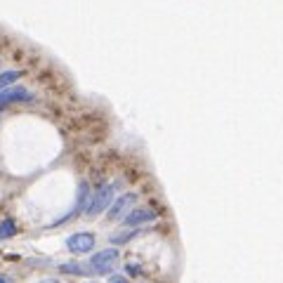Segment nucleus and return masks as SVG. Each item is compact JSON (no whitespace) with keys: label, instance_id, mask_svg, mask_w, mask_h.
<instances>
[{"label":"nucleus","instance_id":"obj_1","mask_svg":"<svg viewBox=\"0 0 283 283\" xmlns=\"http://www.w3.org/2000/svg\"><path fill=\"white\" fill-rule=\"evenodd\" d=\"M118 257H121V255H118V250H116V248L99 250V253H95L92 260H90V272H92V274H99V276L109 274V272L118 265Z\"/></svg>","mask_w":283,"mask_h":283},{"label":"nucleus","instance_id":"obj_2","mask_svg":"<svg viewBox=\"0 0 283 283\" xmlns=\"http://www.w3.org/2000/svg\"><path fill=\"white\" fill-rule=\"evenodd\" d=\"M114 189H116L114 184H104L102 189H97L95 196H92V201L85 205V215H88V217H95L99 212H104L106 208L111 205V201H114Z\"/></svg>","mask_w":283,"mask_h":283},{"label":"nucleus","instance_id":"obj_3","mask_svg":"<svg viewBox=\"0 0 283 283\" xmlns=\"http://www.w3.org/2000/svg\"><path fill=\"white\" fill-rule=\"evenodd\" d=\"M95 246H97V241H95V236L90 231H78V234H71L69 239H66V248H69L73 255H85Z\"/></svg>","mask_w":283,"mask_h":283},{"label":"nucleus","instance_id":"obj_4","mask_svg":"<svg viewBox=\"0 0 283 283\" xmlns=\"http://www.w3.org/2000/svg\"><path fill=\"white\" fill-rule=\"evenodd\" d=\"M153 220H156V210H151V208H133L128 215H123L125 227H140V224H146V222Z\"/></svg>","mask_w":283,"mask_h":283},{"label":"nucleus","instance_id":"obj_5","mask_svg":"<svg viewBox=\"0 0 283 283\" xmlns=\"http://www.w3.org/2000/svg\"><path fill=\"white\" fill-rule=\"evenodd\" d=\"M33 95L24 88H2L0 90V106L19 104V102H31Z\"/></svg>","mask_w":283,"mask_h":283},{"label":"nucleus","instance_id":"obj_6","mask_svg":"<svg viewBox=\"0 0 283 283\" xmlns=\"http://www.w3.org/2000/svg\"><path fill=\"white\" fill-rule=\"evenodd\" d=\"M135 203V194H123V196H118L114 203L109 205V210H106V217L109 220H121L125 215V210L130 208V205Z\"/></svg>","mask_w":283,"mask_h":283},{"label":"nucleus","instance_id":"obj_7","mask_svg":"<svg viewBox=\"0 0 283 283\" xmlns=\"http://www.w3.org/2000/svg\"><path fill=\"white\" fill-rule=\"evenodd\" d=\"M14 234H17V222L12 220V217H5V220L0 222V241L12 239Z\"/></svg>","mask_w":283,"mask_h":283},{"label":"nucleus","instance_id":"obj_8","mask_svg":"<svg viewBox=\"0 0 283 283\" xmlns=\"http://www.w3.org/2000/svg\"><path fill=\"white\" fill-rule=\"evenodd\" d=\"M59 272H64V274H73V276H88L90 274L88 269H83L78 262H64V265H59Z\"/></svg>","mask_w":283,"mask_h":283},{"label":"nucleus","instance_id":"obj_9","mask_svg":"<svg viewBox=\"0 0 283 283\" xmlns=\"http://www.w3.org/2000/svg\"><path fill=\"white\" fill-rule=\"evenodd\" d=\"M19 78H21V71H17V69L0 73V90H2V88H9V85H12V83H17Z\"/></svg>","mask_w":283,"mask_h":283},{"label":"nucleus","instance_id":"obj_10","mask_svg":"<svg viewBox=\"0 0 283 283\" xmlns=\"http://www.w3.org/2000/svg\"><path fill=\"white\" fill-rule=\"evenodd\" d=\"M133 236H137V231H128V234H123V236H114V239H111V243H116V246H118V243H125V241H130Z\"/></svg>","mask_w":283,"mask_h":283},{"label":"nucleus","instance_id":"obj_11","mask_svg":"<svg viewBox=\"0 0 283 283\" xmlns=\"http://www.w3.org/2000/svg\"><path fill=\"white\" fill-rule=\"evenodd\" d=\"M142 269L137 265H135V262H130V265H128V274H140Z\"/></svg>","mask_w":283,"mask_h":283}]
</instances>
